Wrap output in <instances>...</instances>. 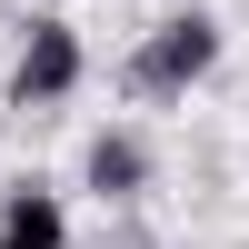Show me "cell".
<instances>
[{
	"mask_svg": "<svg viewBox=\"0 0 249 249\" xmlns=\"http://www.w3.org/2000/svg\"><path fill=\"white\" fill-rule=\"evenodd\" d=\"M219 50H230V30H219L210 10H170L150 40H140V60H130V80L150 100H179V90H199V80L219 70Z\"/></svg>",
	"mask_w": 249,
	"mask_h": 249,
	"instance_id": "1",
	"label": "cell"
},
{
	"mask_svg": "<svg viewBox=\"0 0 249 249\" xmlns=\"http://www.w3.org/2000/svg\"><path fill=\"white\" fill-rule=\"evenodd\" d=\"M80 80H90L80 30L70 20H30V30H20V60H10V110H60Z\"/></svg>",
	"mask_w": 249,
	"mask_h": 249,
	"instance_id": "2",
	"label": "cell"
},
{
	"mask_svg": "<svg viewBox=\"0 0 249 249\" xmlns=\"http://www.w3.org/2000/svg\"><path fill=\"white\" fill-rule=\"evenodd\" d=\"M0 249H70V199L40 179L0 190Z\"/></svg>",
	"mask_w": 249,
	"mask_h": 249,
	"instance_id": "3",
	"label": "cell"
},
{
	"mask_svg": "<svg viewBox=\"0 0 249 249\" xmlns=\"http://www.w3.org/2000/svg\"><path fill=\"white\" fill-rule=\"evenodd\" d=\"M80 179H90L100 199H140L150 190V140L140 130H100L90 150H80Z\"/></svg>",
	"mask_w": 249,
	"mask_h": 249,
	"instance_id": "4",
	"label": "cell"
}]
</instances>
